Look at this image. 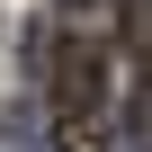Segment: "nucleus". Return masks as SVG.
Segmentation results:
<instances>
[{"label": "nucleus", "mask_w": 152, "mask_h": 152, "mask_svg": "<svg viewBox=\"0 0 152 152\" xmlns=\"http://www.w3.org/2000/svg\"><path fill=\"white\" fill-rule=\"evenodd\" d=\"M116 45L143 54V0H116Z\"/></svg>", "instance_id": "obj_2"}, {"label": "nucleus", "mask_w": 152, "mask_h": 152, "mask_svg": "<svg viewBox=\"0 0 152 152\" xmlns=\"http://www.w3.org/2000/svg\"><path fill=\"white\" fill-rule=\"evenodd\" d=\"M54 152H116L107 99H90V107H54Z\"/></svg>", "instance_id": "obj_1"}]
</instances>
